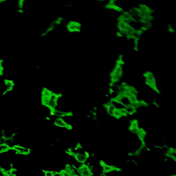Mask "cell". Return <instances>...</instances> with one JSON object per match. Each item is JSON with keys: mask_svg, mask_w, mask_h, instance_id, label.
<instances>
[{"mask_svg": "<svg viewBox=\"0 0 176 176\" xmlns=\"http://www.w3.org/2000/svg\"><path fill=\"white\" fill-rule=\"evenodd\" d=\"M12 149L16 151L17 153H19L21 155H27L30 153L29 149L26 148V147L21 146V145H15V147Z\"/></svg>", "mask_w": 176, "mask_h": 176, "instance_id": "obj_1", "label": "cell"}, {"mask_svg": "<svg viewBox=\"0 0 176 176\" xmlns=\"http://www.w3.org/2000/svg\"><path fill=\"white\" fill-rule=\"evenodd\" d=\"M78 171L81 176H91L92 173L91 170L87 166H81L79 168Z\"/></svg>", "mask_w": 176, "mask_h": 176, "instance_id": "obj_2", "label": "cell"}, {"mask_svg": "<svg viewBox=\"0 0 176 176\" xmlns=\"http://www.w3.org/2000/svg\"><path fill=\"white\" fill-rule=\"evenodd\" d=\"M68 30L72 32H78L79 31L80 28V26L79 23L77 22H71L70 24L68 25Z\"/></svg>", "mask_w": 176, "mask_h": 176, "instance_id": "obj_3", "label": "cell"}, {"mask_svg": "<svg viewBox=\"0 0 176 176\" xmlns=\"http://www.w3.org/2000/svg\"><path fill=\"white\" fill-rule=\"evenodd\" d=\"M103 168L104 170V171L105 173H109V172H112L113 171H114L116 169V168H114V167L111 166V165H108V164H103Z\"/></svg>", "mask_w": 176, "mask_h": 176, "instance_id": "obj_4", "label": "cell"}, {"mask_svg": "<svg viewBox=\"0 0 176 176\" xmlns=\"http://www.w3.org/2000/svg\"><path fill=\"white\" fill-rule=\"evenodd\" d=\"M9 149H10V147L6 143H3L0 144V153H4L5 152H7Z\"/></svg>", "mask_w": 176, "mask_h": 176, "instance_id": "obj_5", "label": "cell"}, {"mask_svg": "<svg viewBox=\"0 0 176 176\" xmlns=\"http://www.w3.org/2000/svg\"><path fill=\"white\" fill-rule=\"evenodd\" d=\"M5 88H6V92L10 91L13 88V83H12L10 80H6L5 83Z\"/></svg>", "mask_w": 176, "mask_h": 176, "instance_id": "obj_6", "label": "cell"}, {"mask_svg": "<svg viewBox=\"0 0 176 176\" xmlns=\"http://www.w3.org/2000/svg\"><path fill=\"white\" fill-rule=\"evenodd\" d=\"M52 171H47L44 172V176H53Z\"/></svg>", "mask_w": 176, "mask_h": 176, "instance_id": "obj_7", "label": "cell"}, {"mask_svg": "<svg viewBox=\"0 0 176 176\" xmlns=\"http://www.w3.org/2000/svg\"><path fill=\"white\" fill-rule=\"evenodd\" d=\"M61 174L62 176H70V174H69L68 173H67L65 170H64V171H62Z\"/></svg>", "mask_w": 176, "mask_h": 176, "instance_id": "obj_8", "label": "cell"}, {"mask_svg": "<svg viewBox=\"0 0 176 176\" xmlns=\"http://www.w3.org/2000/svg\"><path fill=\"white\" fill-rule=\"evenodd\" d=\"M53 176H62L61 172H54Z\"/></svg>", "mask_w": 176, "mask_h": 176, "instance_id": "obj_9", "label": "cell"}, {"mask_svg": "<svg viewBox=\"0 0 176 176\" xmlns=\"http://www.w3.org/2000/svg\"><path fill=\"white\" fill-rule=\"evenodd\" d=\"M70 176H79L77 174H76V173H72L70 175Z\"/></svg>", "mask_w": 176, "mask_h": 176, "instance_id": "obj_10", "label": "cell"}, {"mask_svg": "<svg viewBox=\"0 0 176 176\" xmlns=\"http://www.w3.org/2000/svg\"><path fill=\"white\" fill-rule=\"evenodd\" d=\"M3 176H10V175H9V174L8 173H7V172H6V173H4V175Z\"/></svg>", "mask_w": 176, "mask_h": 176, "instance_id": "obj_11", "label": "cell"}, {"mask_svg": "<svg viewBox=\"0 0 176 176\" xmlns=\"http://www.w3.org/2000/svg\"><path fill=\"white\" fill-rule=\"evenodd\" d=\"M2 68H3V65H2V64H1V63H0V70H1V69H2Z\"/></svg>", "mask_w": 176, "mask_h": 176, "instance_id": "obj_12", "label": "cell"}]
</instances>
